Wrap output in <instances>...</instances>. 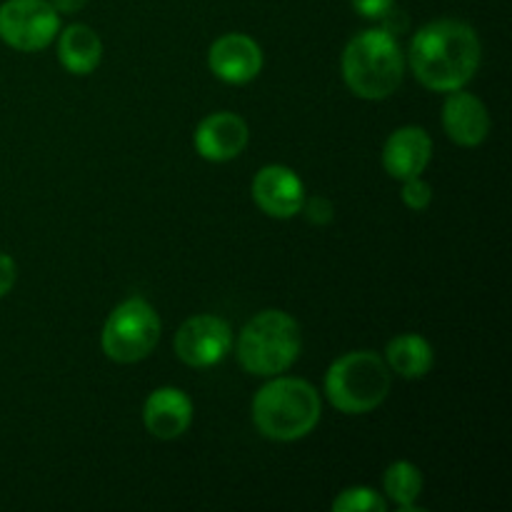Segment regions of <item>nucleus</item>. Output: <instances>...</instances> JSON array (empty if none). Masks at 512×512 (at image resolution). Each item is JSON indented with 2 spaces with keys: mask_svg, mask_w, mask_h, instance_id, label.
<instances>
[{
  "mask_svg": "<svg viewBox=\"0 0 512 512\" xmlns=\"http://www.w3.org/2000/svg\"><path fill=\"white\" fill-rule=\"evenodd\" d=\"M335 512H385L388 503L380 493L365 485H355V488H345L338 498L333 500Z\"/></svg>",
  "mask_w": 512,
  "mask_h": 512,
  "instance_id": "obj_18",
  "label": "nucleus"
},
{
  "mask_svg": "<svg viewBox=\"0 0 512 512\" xmlns=\"http://www.w3.org/2000/svg\"><path fill=\"white\" fill-rule=\"evenodd\" d=\"M443 128L460 148H478L490 135V113L478 95L465 88L453 90L443 105Z\"/></svg>",
  "mask_w": 512,
  "mask_h": 512,
  "instance_id": "obj_13",
  "label": "nucleus"
},
{
  "mask_svg": "<svg viewBox=\"0 0 512 512\" xmlns=\"http://www.w3.org/2000/svg\"><path fill=\"white\" fill-rule=\"evenodd\" d=\"M303 348L300 325L285 310H263L245 323L238 338V360L245 373L275 378L298 360Z\"/></svg>",
  "mask_w": 512,
  "mask_h": 512,
  "instance_id": "obj_5",
  "label": "nucleus"
},
{
  "mask_svg": "<svg viewBox=\"0 0 512 512\" xmlns=\"http://www.w3.org/2000/svg\"><path fill=\"white\" fill-rule=\"evenodd\" d=\"M480 45L473 25L463 20H433L410 40L408 63L415 78L435 93L465 88L480 68Z\"/></svg>",
  "mask_w": 512,
  "mask_h": 512,
  "instance_id": "obj_1",
  "label": "nucleus"
},
{
  "mask_svg": "<svg viewBox=\"0 0 512 512\" xmlns=\"http://www.w3.org/2000/svg\"><path fill=\"white\" fill-rule=\"evenodd\" d=\"M303 210H305V215H308L310 223H315V225H328L335 215L333 203H330L328 198H320V195H315L313 200L305 198Z\"/></svg>",
  "mask_w": 512,
  "mask_h": 512,
  "instance_id": "obj_20",
  "label": "nucleus"
},
{
  "mask_svg": "<svg viewBox=\"0 0 512 512\" xmlns=\"http://www.w3.org/2000/svg\"><path fill=\"white\" fill-rule=\"evenodd\" d=\"M393 388L385 358L373 350H355L335 360L325 375V395L330 405L345 415H365L385 403Z\"/></svg>",
  "mask_w": 512,
  "mask_h": 512,
  "instance_id": "obj_4",
  "label": "nucleus"
},
{
  "mask_svg": "<svg viewBox=\"0 0 512 512\" xmlns=\"http://www.w3.org/2000/svg\"><path fill=\"white\" fill-rule=\"evenodd\" d=\"M208 65L223 83L245 85L263 70V50L250 35L225 33L210 45Z\"/></svg>",
  "mask_w": 512,
  "mask_h": 512,
  "instance_id": "obj_10",
  "label": "nucleus"
},
{
  "mask_svg": "<svg viewBox=\"0 0 512 512\" xmlns=\"http://www.w3.org/2000/svg\"><path fill=\"white\" fill-rule=\"evenodd\" d=\"M323 413L320 395L308 380L270 378L253 398V423L260 435L275 443H295L315 430Z\"/></svg>",
  "mask_w": 512,
  "mask_h": 512,
  "instance_id": "obj_2",
  "label": "nucleus"
},
{
  "mask_svg": "<svg viewBox=\"0 0 512 512\" xmlns=\"http://www.w3.org/2000/svg\"><path fill=\"white\" fill-rule=\"evenodd\" d=\"M160 330H163V325H160L153 305L135 295V298L115 305L113 313L108 315L103 325L100 345H103V353L113 363H140L155 350L160 340Z\"/></svg>",
  "mask_w": 512,
  "mask_h": 512,
  "instance_id": "obj_6",
  "label": "nucleus"
},
{
  "mask_svg": "<svg viewBox=\"0 0 512 512\" xmlns=\"http://www.w3.org/2000/svg\"><path fill=\"white\" fill-rule=\"evenodd\" d=\"M60 33V15L50 0H5L0 5V40L20 53L48 48Z\"/></svg>",
  "mask_w": 512,
  "mask_h": 512,
  "instance_id": "obj_7",
  "label": "nucleus"
},
{
  "mask_svg": "<svg viewBox=\"0 0 512 512\" xmlns=\"http://www.w3.org/2000/svg\"><path fill=\"white\" fill-rule=\"evenodd\" d=\"M343 80L363 100H385L405 78V55L385 28H370L348 40L343 50Z\"/></svg>",
  "mask_w": 512,
  "mask_h": 512,
  "instance_id": "obj_3",
  "label": "nucleus"
},
{
  "mask_svg": "<svg viewBox=\"0 0 512 512\" xmlns=\"http://www.w3.org/2000/svg\"><path fill=\"white\" fill-rule=\"evenodd\" d=\"M143 423L153 438L175 440L188 433L193 423V400L180 388L165 385V388L153 390L145 400Z\"/></svg>",
  "mask_w": 512,
  "mask_h": 512,
  "instance_id": "obj_14",
  "label": "nucleus"
},
{
  "mask_svg": "<svg viewBox=\"0 0 512 512\" xmlns=\"http://www.w3.org/2000/svg\"><path fill=\"white\" fill-rule=\"evenodd\" d=\"M233 345V330L218 315H193L175 333V353L190 368L218 365Z\"/></svg>",
  "mask_w": 512,
  "mask_h": 512,
  "instance_id": "obj_8",
  "label": "nucleus"
},
{
  "mask_svg": "<svg viewBox=\"0 0 512 512\" xmlns=\"http://www.w3.org/2000/svg\"><path fill=\"white\" fill-rule=\"evenodd\" d=\"M403 203L408 205L410 210H428V205L433 203V188L425 183L423 178H410L403 180Z\"/></svg>",
  "mask_w": 512,
  "mask_h": 512,
  "instance_id": "obj_19",
  "label": "nucleus"
},
{
  "mask_svg": "<svg viewBox=\"0 0 512 512\" xmlns=\"http://www.w3.org/2000/svg\"><path fill=\"white\" fill-rule=\"evenodd\" d=\"M385 363L390 373L400 375L405 380H420L433 370L435 350L423 335L403 333L393 338L385 348Z\"/></svg>",
  "mask_w": 512,
  "mask_h": 512,
  "instance_id": "obj_16",
  "label": "nucleus"
},
{
  "mask_svg": "<svg viewBox=\"0 0 512 512\" xmlns=\"http://www.w3.org/2000/svg\"><path fill=\"white\" fill-rule=\"evenodd\" d=\"M15 278H18V268H15V260L10 255L0 253V298L13 290Z\"/></svg>",
  "mask_w": 512,
  "mask_h": 512,
  "instance_id": "obj_22",
  "label": "nucleus"
},
{
  "mask_svg": "<svg viewBox=\"0 0 512 512\" xmlns=\"http://www.w3.org/2000/svg\"><path fill=\"white\" fill-rule=\"evenodd\" d=\"M253 200L270 218H295L303 213L305 185L288 165H265L253 178Z\"/></svg>",
  "mask_w": 512,
  "mask_h": 512,
  "instance_id": "obj_9",
  "label": "nucleus"
},
{
  "mask_svg": "<svg viewBox=\"0 0 512 512\" xmlns=\"http://www.w3.org/2000/svg\"><path fill=\"white\" fill-rule=\"evenodd\" d=\"M353 3V8L358 10L363 18H373V20H380L383 15H388L390 10L395 8V0H350Z\"/></svg>",
  "mask_w": 512,
  "mask_h": 512,
  "instance_id": "obj_21",
  "label": "nucleus"
},
{
  "mask_svg": "<svg viewBox=\"0 0 512 512\" xmlns=\"http://www.w3.org/2000/svg\"><path fill=\"white\" fill-rule=\"evenodd\" d=\"M58 58L68 73L90 75L103 60V40L90 25L73 23L58 33Z\"/></svg>",
  "mask_w": 512,
  "mask_h": 512,
  "instance_id": "obj_15",
  "label": "nucleus"
},
{
  "mask_svg": "<svg viewBox=\"0 0 512 512\" xmlns=\"http://www.w3.org/2000/svg\"><path fill=\"white\" fill-rule=\"evenodd\" d=\"M250 128L238 113L220 110L200 120L195 128V150L210 163H228L248 148Z\"/></svg>",
  "mask_w": 512,
  "mask_h": 512,
  "instance_id": "obj_11",
  "label": "nucleus"
},
{
  "mask_svg": "<svg viewBox=\"0 0 512 512\" xmlns=\"http://www.w3.org/2000/svg\"><path fill=\"white\" fill-rule=\"evenodd\" d=\"M50 5L58 10V15H73L80 13L88 5V0H50Z\"/></svg>",
  "mask_w": 512,
  "mask_h": 512,
  "instance_id": "obj_23",
  "label": "nucleus"
},
{
  "mask_svg": "<svg viewBox=\"0 0 512 512\" xmlns=\"http://www.w3.org/2000/svg\"><path fill=\"white\" fill-rule=\"evenodd\" d=\"M385 495L403 512H423L418 508V498L423 493V473L418 465L408 460H398L385 470Z\"/></svg>",
  "mask_w": 512,
  "mask_h": 512,
  "instance_id": "obj_17",
  "label": "nucleus"
},
{
  "mask_svg": "<svg viewBox=\"0 0 512 512\" xmlns=\"http://www.w3.org/2000/svg\"><path fill=\"white\" fill-rule=\"evenodd\" d=\"M430 160H433V138L420 125H403L385 140L383 165L390 178L400 183L423 175Z\"/></svg>",
  "mask_w": 512,
  "mask_h": 512,
  "instance_id": "obj_12",
  "label": "nucleus"
}]
</instances>
